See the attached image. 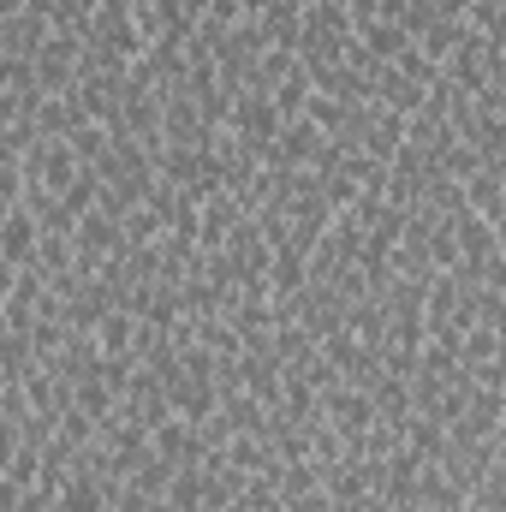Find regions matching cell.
Instances as JSON below:
<instances>
[{
  "instance_id": "1",
  "label": "cell",
  "mask_w": 506,
  "mask_h": 512,
  "mask_svg": "<svg viewBox=\"0 0 506 512\" xmlns=\"http://www.w3.org/2000/svg\"><path fill=\"white\" fill-rule=\"evenodd\" d=\"M227 131H239V137H245L251 149H262V155H268V149H274V137L286 131V114H280V102H274L268 90H251V84H245V90L233 96Z\"/></svg>"
},
{
  "instance_id": "2",
  "label": "cell",
  "mask_w": 506,
  "mask_h": 512,
  "mask_svg": "<svg viewBox=\"0 0 506 512\" xmlns=\"http://www.w3.org/2000/svg\"><path fill=\"white\" fill-rule=\"evenodd\" d=\"M42 239H48V227H42V215L30 209V197H6V233H0L6 268H36Z\"/></svg>"
},
{
  "instance_id": "3",
  "label": "cell",
  "mask_w": 506,
  "mask_h": 512,
  "mask_svg": "<svg viewBox=\"0 0 506 512\" xmlns=\"http://www.w3.org/2000/svg\"><path fill=\"white\" fill-rule=\"evenodd\" d=\"M322 149H328V131L304 114V120H286V131H280L274 149H268V161H274V167H316Z\"/></svg>"
},
{
  "instance_id": "4",
  "label": "cell",
  "mask_w": 506,
  "mask_h": 512,
  "mask_svg": "<svg viewBox=\"0 0 506 512\" xmlns=\"http://www.w3.org/2000/svg\"><path fill=\"white\" fill-rule=\"evenodd\" d=\"M411 42H417V36L405 30V18H387V12H364V18H358V48H364L376 66H393Z\"/></svg>"
},
{
  "instance_id": "5",
  "label": "cell",
  "mask_w": 506,
  "mask_h": 512,
  "mask_svg": "<svg viewBox=\"0 0 506 512\" xmlns=\"http://www.w3.org/2000/svg\"><path fill=\"white\" fill-rule=\"evenodd\" d=\"M447 441H453V429H447V423H435V417L411 411V423H405V447H411L417 459L441 465V459H447Z\"/></svg>"
},
{
  "instance_id": "6",
  "label": "cell",
  "mask_w": 506,
  "mask_h": 512,
  "mask_svg": "<svg viewBox=\"0 0 506 512\" xmlns=\"http://www.w3.org/2000/svg\"><path fill=\"white\" fill-rule=\"evenodd\" d=\"M501 447H506V417H501Z\"/></svg>"
},
{
  "instance_id": "7",
  "label": "cell",
  "mask_w": 506,
  "mask_h": 512,
  "mask_svg": "<svg viewBox=\"0 0 506 512\" xmlns=\"http://www.w3.org/2000/svg\"><path fill=\"white\" fill-rule=\"evenodd\" d=\"M501 352H506V340H501Z\"/></svg>"
}]
</instances>
